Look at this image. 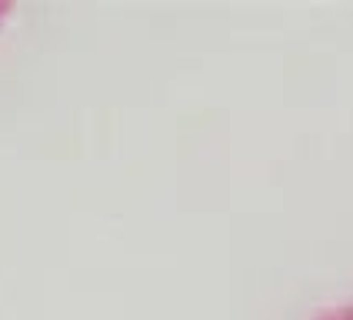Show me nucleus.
Listing matches in <instances>:
<instances>
[{
  "label": "nucleus",
  "instance_id": "obj_2",
  "mask_svg": "<svg viewBox=\"0 0 353 320\" xmlns=\"http://www.w3.org/2000/svg\"><path fill=\"white\" fill-rule=\"evenodd\" d=\"M10 10H14V7H10V3H3V0H0V23H3V20L10 17Z\"/></svg>",
  "mask_w": 353,
  "mask_h": 320
},
{
  "label": "nucleus",
  "instance_id": "obj_1",
  "mask_svg": "<svg viewBox=\"0 0 353 320\" xmlns=\"http://www.w3.org/2000/svg\"><path fill=\"white\" fill-rule=\"evenodd\" d=\"M310 320H353V303H340V307H330V310H320Z\"/></svg>",
  "mask_w": 353,
  "mask_h": 320
}]
</instances>
